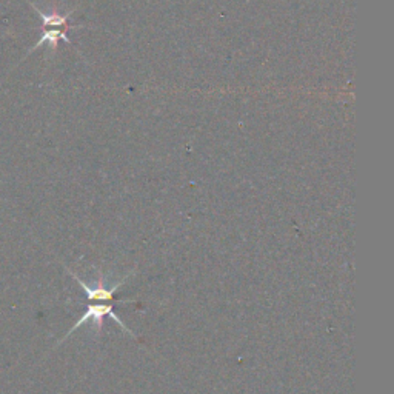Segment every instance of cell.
Returning <instances> with one entry per match:
<instances>
[{
	"label": "cell",
	"instance_id": "cell-1",
	"mask_svg": "<svg viewBox=\"0 0 394 394\" xmlns=\"http://www.w3.org/2000/svg\"><path fill=\"white\" fill-rule=\"evenodd\" d=\"M105 317H111L113 321L117 324V325H121L122 328L125 330V333H128L131 338H135V339H139L135 333H132L128 326H126L121 319H119V316L114 313V310H113V303H107V302H88L86 303V310H85V313L82 315V317L79 319V321L74 324L71 326V330L65 334V336L59 340V344H62L63 340L68 339V336H71V334L74 333V330H77L80 325H84L86 322H94L96 325V328L98 330H102V326H103V319Z\"/></svg>",
	"mask_w": 394,
	"mask_h": 394
},
{
	"label": "cell",
	"instance_id": "cell-2",
	"mask_svg": "<svg viewBox=\"0 0 394 394\" xmlns=\"http://www.w3.org/2000/svg\"><path fill=\"white\" fill-rule=\"evenodd\" d=\"M66 271H68L71 276L77 280V284L82 287V289H84L85 294H86V301L88 302H107V303H113V302H119V303H137L136 299H116V291L119 288H121L126 279H128L132 271L130 274H126V276L123 279H121L119 282H116L114 285H111V287H107L105 285V282H103L102 279L98 282V285L96 287H91V285H88L86 282L82 280L77 274H74L71 270L66 268Z\"/></svg>",
	"mask_w": 394,
	"mask_h": 394
},
{
	"label": "cell",
	"instance_id": "cell-3",
	"mask_svg": "<svg viewBox=\"0 0 394 394\" xmlns=\"http://www.w3.org/2000/svg\"><path fill=\"white\" fill-rule=\"evenodd\" d=\"M33 6V10L39 14L42 19V25L43 28H85V25H70V17L73 11L66 13V14H59V13H51V14H45L43 11H40L34 3H29Z\"/></svg>",
	"mask_w": 394,
	"mask_h": 394
},
{
	"label": "cell",
	"instance_id": "cell-4",
	"mask_svg": "<svg viewBox=\"0 0 394 394\" xmlns=\"http://www.w3.org/2000/svg\"><path fill=\"white\" fill-rule=\"evenodd\" d=\"M66 29H68V28H43L42 37L39 40H37L36 45L31 50H29V53L37 50L39 47H42V45H50L51 48L56 50L59 40L71 43V40L68 39V36H66Z\"/></svg>",
	"mask_w": 394,
	"mask_h": 394
}]
</instances>
